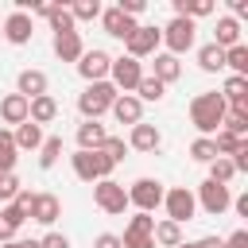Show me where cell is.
Here are the masks:
<instances>
[{"label":"cell","mask_w":248,"mask_h":248,"mask_svg":"<svg viewBox=\"0 0 248 248\" xmlns=\"http://www.w3.org/2000/svg\"><path fill=\"white\" fill-rule=\"evenodd\" d=\"M225 97L217 93V89H209V93H198L194 101H190V124L198 128V136H213V132H221V120H225Z\"/></svg>","instance_id":"1"},{"label":"cell","mask_w":248,"mask_h":248,"mask_svg":"<svg viewBox=\"0 0 248 248\" xmlns=\"http://www.w3.org/2000/svg\"><path fill=\"white\" fill-rule=\"evenodd\" d=\"M116 97H120V93H116L112 81H89V85L78 93V112H81L85 120H101V116L112 108Z\"/></svg>","instance_id":"2"},{"label":"cell","mask_w":248,"mask_h":248,"mask_svg":"<svg viewBox=\"0 0 248 248\" xmlns=\"http://www.w3.org/2000/svg\"><path fill=\"white\" fill-rule=\"evenodd\" d=\"M70 167H74V174L81 182H101V178H112V170H116V163L105 151H74Z\"/></svg>","instance_id":"3"},{"label":"cell","mask_w":248,"mask_h":248,"mask_svg":"<svg viewBox=\"0 0 248 248\" xmlns=\"http://www.w3.org/2000/svg\"><path fill=\"white\" fill-rule=\"evenodd\" d=\"M194 39H198V27H194V19H170L167 27H159V46H167V54H186L190 46H194Z\"/></svg>","instance_id":"4"},{"label":"cell","mask_w":248,"mask_h":248,"mask_svg":"<svg viewBox=\"0 0 248 248\" xmlns=\"http://www.w3.org/2000/svg\"><path fill=\"white\" fill-rule=\"evenodd\" d=\"M93 202H97L101 213L120 217V213L128 209V190H124L116 178H101V182H93Z\"/></svg>","instance_id":"5"},{"label":"cell","mask_w":248,"mask_h":248,"mask_svg":"<svg viewBox=\"0 0 248 248\" xmlns=\"http://www.w3.org/2000/svg\"><path fill=\"white\" fill-rule=\"evenodd\" d=\"M163 182L159 178H136L132 186H128V205H136V213H151V209H159L163 205Z\"/></svg>","instance_id":"6"},{"label":"cell","mask_w":248,"mask_h":248,"mask_svg":"<svg viewBox=\"0 0 248 248\" xmlns=\"http://www.w3.org/2000/svg\"><path fill=\"white\" fill-rule=\"evenodd\" d=\"M163 209H167V221H174V225L194 221V213H198L194 190H186V186H170V190L163 194Z\"/></svg>","instance_id":"7"},{"label":"cell","mask_w":248,"mask_h":248,"mask_svg":"<svg viewBox=\"0 0 248 248\" xmlns=\"http://www.w3.org/2000/svg\"><path fill=\"white\" fill-rule=\"evenodd\" d=\"M140 78H143V66H140L136 58H128V54L112 58V66H108V81L116 85V93H136Z\"/></svg>","instance_id":"8"},{"label":"cell","mask_w":248,"mask_h":248,"mask_svg":"<svg viewBox=\"0 0 248 248\" xmlns=\"http://www.w3.org/2000/svg\"><path fill=\"white\" fill-rule=\"evenodd\" d=\"M194 202H198V205H202L209 217H221V213L232 205V190H229V186H217V182H209V178H205V182L198 186Z\"/></svg>","instance_id":"9"},{"label":"cell","mask_w":248,"mask_h":248,"mask_svg":"<svg viewBox=\"0 0 248 248\" xmlns=\"http://www.w3.org/2000/svg\"><path fill=\"white\" fill-rule=\"evenodd\" d=\"M124 50H128V58H147V54H155L159 50V27H151V23H140L132 35H128V43H124Z\"/></svg>","instance_id":"10"},{"label":"cell","mask_w":248,"mask_h":248,"mask_svg":"<svg viewBox=\"0 0 248 248\" xmlns=\"http://www.w3.org/2000/svg\"><path fill=\"white\" fill-rule=\"evenodd\" d=\"M108 66H112V54L101 50V46H93V50H85L78 58V74L85 81H108Z\"/></svg>","instance_id":"11"},{"label":"cell","mask_w":248,"mask_h":248,"mask_svg":"<svg viewBox=\"0 0 248 248\" xmlns=\"http://www.w3.org/2000/svg\"><path fill=\"white\" fill-rule=\"evenodd\" d=\"M101 27H105V35H112V39H120V43H128V35L140 27L132 16H124L116 4L112 8H101Z\"/></svg>","instance_id":"12"},{"label":"cell","mask_w":248,"mask_h":248,"mask_svg":"<svg viewBox=\"0 0 248 248\" xmlns=\"http://www.w3.org/2000/svg\"><path fill=\"white\" fill-rule=\"evenodd\" d=\"M0 31H4V39H8L12 46H27L31 35H35V23H31L27 12H12V16L0 23Z\"/></svg>","instance_id":"13"},{"label":"cell","mask_w":248,"mask_h":248,"mask_svg":"<svg viewBox=\"0 0 248 248\" xmlns=\"http://www.w3.org/2000/svg\"><path fill=\"white\" fill-rule=\"evenodd\" d=\"M108 112L116 116V124H128V128H132V124H140V120H143V101H140L136 93H120V97L112 101V108H108Z\"/></svg>","instance_id":"14"},{"label":"cell","mask_w":248,"mask_h":248,"mask_svg":"<svg viewBox=\"0 0 248 248\" xmlns=\"http://www.w3.org/2000/svg\"><path fill=\"white\" fill-rule=\"evenodd\" d=\"M27 217L50 229V225L62 217V202H58L54 194H35V202H31V213H27Z\"/></svg>","instance_id":"15"},{"label":"cell","mask_w":248,"mask_h":248,"mask_svg":"<svg viewBox=\"0 0 248 248\" xmlns=\"http://www.w3.org/2000/svg\"><path fill=\"white\" fill-rule=\"evenodd\" d=\"M159 143H163V136H159V128L155 124H132V132H128V147L132 151H159Z\"/></svg>","instance_id":"16"},{"label":"cell","mask_w":248,"mask_h":248,"mask_svg":"<svg viewBox=\"0 0 248 248\" xmlns=\"http://www.w3.org/2000/svg\"><path fill=\"white\" fill-rule=\"evenodd\" d=\"M46 74L43 70H19V78H16V93L19 97H27V101H35V97H43L46 93Z\"/></svg>","instance_id":"17"},{"label":"cell","mask_w":248,"mask_h":248,"mask_svg":"<svg viewBox=\"0 0 248 248\" xmlns=\"http://www.w3.org/2000/svg\"><path fill=\"white\" fill-rule=\"evenodd\" d=\"M105 140H108L105 124H97V120H81L78 124V151H101Z\"/></svg>","instance_id":"18"},{"label":"cell","mask_w":248,"mask_h":248,"mask_svg":"<svg viewBox=\"0 0 248 248\" xmlns=\"http://www.w3.org/2000/svg\"><path fill=\"white\" fill-rule=\"evenodd\" d=\"M221 97H225V105H229V108H244V112H248V78L229 74V78H225V85H221Z\"/></svg>","instance_id":"19"},{"label":"cell","mask_w":248,"mask_h":248,"mask_svg":"<svg viewBox=\"0 0 248 248\" xmlns=\"http://www.w3.org/2000/svg\"><path fill=\"white\" fill-rule=\"evenodd\" d=\"M54 54L62 62H78L85 54V43H81V31H66V35H54Z\"/></svg>","instance_id":"20"},{"label":"cell","mask_w":248,"mask_h":248,"mask_svg":"<svg viewBox=\"0 0 248 248\" xmlns=\"http://www.w3.org/2000/svg\"><path fill=\"white\" fill-rule=\"evenodd\" d=\"M178 74H182V62H178L174 54H167V50H155V70H151V78L163 81V85H170V81H178Z\"/></svg>","instance_id":"21"},{"label":"cell","mask_w":248,"mask_h":248,"mask_svg":"<svg viewBox=\"0 0 248 248\" xmlns=\"http://www.w3.org/2000/svg\"><path fill=\"white\" fill-rule=\"evenodd\" d=\"M27 105H31L27 97H19V93H8V97L0 101V120H4V124H16V128H19V124L27 120Z\"/></svg>","instance_id":"22"},{"label":"cell","mask_w":248,"mask_h":248,"mask_svg":"<svg viewBox=\"0 0 248 248\" xmlns=\"http://www.w3.org/2000/svg\"><path fill=\"white\" fill-rule=\"evenodd\" d=\"M54 116H58V101H54L50 93H43V97H35V101L27 105V120H31V124H39V128H43V124H50Z\"/></svg>","instance_id":"23"},{"label":"cell","mask_w":248,"mask_h":248,"mask_svg":"<svg viewBox=\"0 0 248 248\" xmlns=\"http://www.w3.org/2000/svg\"><path fill=\"white\" fill-rule=\"evenodd\" d=\"M12 140H16V151H39L46 136H43V128H39V124L23 120V124H19L16 132H12Z\"/></svg>","instance_id":"24"},{"label":"cell","mask_w":248,"mask_h":248,"mask_svg":"<svg viewBox=\"0 0 248 248\" xmlns=\"http://www.w3.org/2000/svg\"><path fill=\"white\" fill-rule=\"evenodd\" d=\"M27 221V213L19 209V205H4L0 209V244H8V240H16V232H19V225Z\"/></svg>","instance_id":"25"},{"label":"cell","mask_w":248,"mask_h":248,"mask_svg":"<svg viewBox=\"0 0 248 248\" xmlns=\"http://www.w3.org/2000/svg\"><path fill=\"white\" fill-rule=\"evenodd\" d=\"M236 43H240V19L221 16V19H217V31H213V46L229 50V46H236Z\"/></svg>","instance_id":"26"},{"label":"cell","mask_w":248,"mask_h":248,"mask_svg":"<svg viewBox=\"0 0 248 248\" xmlns=\"http://www.w3.org/2000/svg\"><path fill=\"white\" fill-rule=\"evenodd\" d=\"M151 240L155 244H163V248H178L182 244V225H174V221H155V229H151Z\"/></svg>","instance_id":"27"},{"label":"cell","mask_w":248,"mask_h":248,"mask_svg":"<svg viewBox=\"0 0 248 248\" xmlns=\"http://www.w3.org/2000/svg\"><path fill=\"white\" fill-rule=\"evenodd\" d=\"M46 23H50V31H54V35L78 31V23H74V16H70V8H66V4H50V12H46Z\"/></svg>","instance_id":"28"},{"label":"cell","mask_w":248,"mask_h":248,"mask_svg":"<svg viewBox=\"0 0 248 248\" xmlns=\"http://www.w3.org/2000/svg\"><path fill=\"white\" fill-rule=\"evenodd\" d=\"M198 66H202L205 74H217V70H225V50H221V46H213V43L198 46Z\"/></svg>","instance_id":"29"},{"label":"cell","mask_w":248,"mask_h":248,"mask_svg":"<svg viewBox=\"0 0 248 248\" xmlns=\"http://www.w3.org/2000/svg\"><path fill=\"white\" fill-rule=\"evenodd\" d=\"M16 140H12V128H0V174H12L16 170Z\"/></svg>","instance_id":"30"},{"label":"cell","mask_w":248,"mask_h":248,"mask_svg":"<svg viewBox=\"0 0 248 248\" xmlns=\"http://www.w3.org/2000/svg\"><path fill=\"white\" fill-rule=\"evenodd\" d=\"M70 8V16H74V23H93V19H101V0H78V4H66Z\"/></svg>","instance_id":"31"},{"label":"cell","mask_w":248,"mask_h":248,"mask_svg":"<svg viewBox=\"0 0 248 248\" xmlns=\"http://www.w3.org/2000/svg\"><path fill=\"white\" fill-rule=\"evenodd\" d=\"M225 66H229L236 78H248V46H244V43L229 46V50H225Z\"/></svg>","instance_id":"32"},{"label":"cell","mask_w":248,"mask_h":248,"mask_svg":"<svg viewBox=\"0 0 248 248\" xmlns=\"http://www.w3.org/2000/svg\"><path fill=\"white\" fill-rule=\"evenodd\" d=\"M221 128L232 132V136H240V140H248V112H244V108H225Z\"/></svg>","instance_id":"33"},{"label":"cell","mask_w":248,"mask_h":248,"mask_svg":"<svg viewBox=\"0 0 248 248\" xmlns=\"http://www.w3.org/2000/svg\"><path fill=\"white\" fill-rule=\"evenodd\" d=\"M209 140H213L217 155H225V159H229V155H236V151H240V147L248 143V140H240V136H232V132H225V128H221V132H213Z\"/></svg>","instance_id":"34"},{"label":"cell","mask_w":248,"mask_h":248,"mask_svg":"<svg viewBox=\"0 0 248 248\" xmlns=\"http://www.w3.org/2000/svg\"><path fill=\"white\" fill-rule=\"evenodd\" d=\"M58 159H62V136H46V140H43V147H39V167H43V170H50Z\"/></svg>","instance_id":"35"},{"label":"cell","mask_w":248,"mask_h":248,"mask_svg":"<svg viewBox=\"0 0 248 248\" xmlns=\"http://www.w3.org/2000/svg\"><path fill=\"white\" fill-rule=\"evenodd\" d=\"M136 97H140V101H163V97H167V85H163V81H155L151 74H143V78H140V85H136Z\"/></svg>","instance_id":"36"},{"label":"cell","mask_w":248,"mask_h":248,"mask_svg":"<svg viewBox=\"0 0 248 248\" xmlns=\"http://www.w3.org/2000/svg\"><path fill=\"white\" fill-rule=\"evenodd\" d=\"M232 178H236V170H232V159L217 155V159L209 163V182H217V186H229Z\"/></svg>","instance_id":"37"},{"label":"cell","mask_w":248,"mask_h":248,"mask_svg":"<svg viewBox=\"0 0 248 248\" xmlns=\"http://www.w3.org/2000/svg\"><path fill=\"white\" fill-rule=\"evenodd\" d=\"M190 159H194V163H205V167H209V163L217 159V147H213V140H209V136H198V140L190 143Z\"/></svg>","instance_id":"38"},{"label":"cell","mask_w":248,"mask_h":248,"mask_svg":"<svg viewBox=\"0 0 248 248\" xmlns=\"http://www.w3.org/2000/svg\"><path fill=\"white\" fill-rule=\"evenodd\" d=\"M151 229H155V217H151V213H136V217H128V229H124V232L151 236Z\"/></svg>","instance_id":"39"},{"label":"cell","mask_w":248,"mask_h":248,"mask_svg":"<svg viewBox=\"0 0 248 248\" xmlns=\"http://www.w3.org/2000/svg\"><path fill=\"white\" fill-rule=\"evenodd\" d=\"M101 151H105V155H108V159H112V163H120V159H124V155H128V143H124V140H120V136H108V140H105V147H101Z\"/></svg>","instance_id":"40"},{"label":"cell","mask_w":248,"mask_h":248,"mask_svg":"<svg viewBox=\"0 0 248 248\" xmlns=\"http://www.w3.org/2000/svg\"><path fill=\"white\" fill-rule=\"evenodd\" d=\"M19 190H23V186H19V178H16V174H0V202H12Z\"/></svg>","instance_id":"41"},{"label":"cell","mask_w":248,"mask_h":248,"mask_svg":"<svg viewBox=\"0 0 248 248\" xmlns=\"http://www.w3.org/2000/svg\"><path fill=\"white\" fill-rule=\"evenodd\" d=\"M120 244H124V248H155V240H151V236H140V232H124Z\"/></svg>","instance_id":"42"},{"label":"cell","mask_w":248,"mask_h":248,"mask_svg":"<svg viewBox=\"0 0 248 248\" xmlns=\"http://www.w3.org/2000/svg\"><path fill=\"white\" fill-rule=\"evenodd\" d=\"M39 248H70V236H66V232H46V236L39 240Z\"/></svg>","instance_id":"43"},{"label":"cell","mask_w":248,"mask_h":248,"mask_svg":"<svg viewBox=\"0 0 248 248\" xmlns=\"http://www.w3.org/2000/svg\"><path fill=\"white\" fill-rule=\"evenodd\" d=\"M221 248H248V229H236L221 240Z\"/></svg>","instance_id":"44"},{"label":"cell","mask_w":248,"mask_h":248,"mask_svg":"<svg viewBox=\"0 0 248 248\" xmlns=\"http://www.w3.org/2000/svg\"><path fill=\"white\" fill-rule=\"evenodd\" d=\"M178 248H221V236H202V240H182Z\"/></svg>","instance_id":"45"},{"label":"cell","mask_w":248,"mask_h":248,"mask_svg":"<svg viewBox=\"0 0 248 248\" xmlns=\"http://www.w3.org/2000/svg\"><path fill=\"white\" fill-rule=\"evenodd\" d=\"M93 248H124V244H120V236H116V232H101V236L93 240Z\"/></svg>","instance_id":"46"},{"label":"cell","mask_w":248,"mask_h":248,"mask_svg":"<svg viewBox=\"0 0 248 248\" xmlns=\"http://www.w3.org/2000/svg\"><path fill=\"white\" fill-rule=\"evenodd\" d=\"M116 8H120V12H124V16H132V19H136V16H140V12H143V0H120V4H116Z\"/></svg>","instance_id":"47"},{"label":"cell","mask_w":248,"mask_h":248,"mask_svg":"<svg viewBox=\"0 0 248 248\" xmlns=\"http://www.w3.org/2000/svg\"><path fill=\"white\" fill-rule=\"evenodd\" d=\"M31 202H35V194H31V190H19V194L12 198V205H19L23 213H31Z\"/></svg>","instance_id":"48"},{"label":"cell","mask_w":248,"mask_h":248,"mask_svg":"<svg viewBox=\"0 0 248 248\" xmlns=\"http://www.w3.org/2000/svg\"><path fill=\"white\" fill-rule=\"evenodd\" d=\"M229 8H232V19L248 16V0H229Z\"/></svg>","instance_id":"49"},{"label":"cell","mask_w":248,"mask_h":248,"mask_svg":"<svg viewBox=\"0 0 248 248\" xmlns=\"http://www.w3.org/2000/svg\"><path fill=\"white\" fill-rule=\"evenodd\" d=\"M232 209H236L240 217H248V194H236V198H232Z\"/></svg>","instance_id":"50"},{"label":"cell","mask_w":248,"mask_h":248,"mask_svg":"<svg viewBox=\"0 0 248 248\" xmlns=\"http://www.w3.org/2000/svg\"><path fill=\"white\" fill-rule=\"evenodd\" d=\"M0 248H39V240H8V244H0Z\"/></svg>","instance_id":"51"},{"label":"cell","mask_w":248,"mask_h":248,"mask_svg":"<svg viewBox=\"0 0 248 248\" xmlns=\"http://www.w3.org/2000/svg\"><path fill=\"white\" fill-rule=\"evenodd\" d=\"M0 39H4V31H0Z\"/></svg>","instance_id":"52"}]
</instances>
